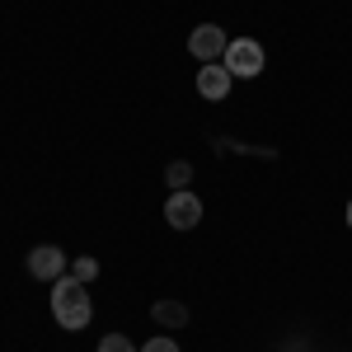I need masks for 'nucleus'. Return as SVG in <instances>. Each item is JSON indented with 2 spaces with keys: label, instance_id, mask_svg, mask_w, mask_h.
Segmentation results:
<instances>
[{
  "label": "nucleus",
  "instance_id": "8",
  "mask_svg": "<svg viewBox=\"0 0 352 352\" xmlns=\"http://www.w3.org/2000/svg\"><path fill=\"white\" fill-rule=\"evenodd\" d=\"M164 179H169V188H174V192H184V188H188V179H192V164L188 160H174L169 169H164Z\"/></svg>",
  "mask_w": 352,
  "mask_h": 352
},
{
  "label": "nucleus",
  "instance_id": "4",
  "mask_svg": "<svg viewBox=\"0 0 352 352\" xmlns=\"http://www.w3.org/2000/svg\"><path fill=\"white\" fill-rule=\"evenodd\" d=\"M164 217H169V226H174V230H192V226L202 221V197H192L188 188L174 192V197L164 202Z\"/></svg>",
  "mask_w": 352,
  "mask_h": 352
},
{
  "label": "nucleus",
  "instance_id": "6",
  "mask_svg": "<svg viewBox=\"0 0 352 352\" xmlns=\"http://www.w3.org/2000/svg\"><path fill=\"white\" fill-rule=\"evenodd\" d=\"M230 71L226 66H217V61H202V71H197V94L202 99H212V104H221L226 94H230Z\"/></svg>",
  "mask_w": 352,
  "mask_h": 352
},
{
  "label": "nucleus",
  "instance_id": "3",
  "mask_svg": "<svg viewBox=\"0 0 352 352\" xmlns=\"http://www.w3.org/2000/svg\"><path fill=\"white\" fill-rule=\"evenodd\" d=\"M226 47H230V38H226V28H217V24H197L188 33V52L197 56V61H217V56H226Z\"/></svg>",
  "mask_w": 352,
  "mask_h": 352
},
{
  "label": "nucleus",
  "instance_id": "1",
  "mask_svg": "<svg viewBox=\"0 0 352 352\" xmlns=\"http://www.w3.org/2000/svg\"><path fill=\"white\" fill-rule=\"evenodd\" d=\"M52 320L61 329H89L94 320V300H89V282L80 277H56L52 282Z\"/></svg>",
  "mask_w": 352,
  "mask_h": 352
},
{
  "label": "nucleus",
  "instance_id": "11",
  "mask_svg": "<svg viewBox=\"0 0 352 352\" xmlns=\"http://www.w3.org/2000/svg\"><path fill=\"white\" fill-rule=\"evenodd\" d=\"M141 352H179V343H174V338H164V333H155V338H151Z\"/></svg>",
  "mask_w": 352,
  "mask_h": 352
},
{
  "label": "nucleus",
  "instance_id": "7",
  "mask_svg": "<svg viewBox=\"0 0 352 352\" xmlns=\"http://www.w3.org/2000/svg\"><path fill=\"white\" fill-rule=\"evenodd\" d=\"M151 320L160 329H179V324H188V310L179 305V300H155V310H151Z\"/></svg>",
  "mask_w": 352,
  "mask_h": 352
},
{
  "label": "nucleus",
  "instance_id": "5",
  "mask_svg": "<svg viewBox=\"0 0 352 352\" xmlns=\"http://www.w3.org/2000/svg\"><path fill=\"white\" fill-rule=\"evenodd\" d=\"M28 272H33L38 282H56V277H66V254H61L56 244H38V249L28 254Z\"/></svg>",
  "mask_w": 352,
  "mask_h": 352
},
{
  "label": "nucleus",
  "instance_id": "9",
  "mask_svg": "<svg viewBox=\"0 0 352 352\" xmlns=\"http://www.w3.org/2000/svg\"><path fill=\"white\" fill-rule=\"evenodd\" d=\"M99 352H136V348H132V338H127V333H109V338L99 343Z\"/></svg>",
  "mask_w": 352,
  "mask_h": 352
},
{
  "label": "nucleus",
  "instance_id": "10",
  "mask_svg": "<svg viewBox=\"0 0 352 352\" xmlns=\"http://www.w3.org/2000/svg\"><path fill=\"white\" fill-rule=\"evenodd\" d=\"M71 277H80V282H94V277H99V263H94V258H76Z\"/></svg>",
  "mask_w": 352,
  "mask_h": 352
},
{
  "label": "nucleus",
  "instance_id": "12",
  "mask_svg": "<svg viewBox=\"0 0 352 352\" xmlns=\"http://www.w3.org/2000/svg\"><path fill=\"white\" fill-rule=\"evenodd\" d=\"M348 226H352V197H348Z\"/></svg>",
  "mask_w": 352,
  "mask_h": 352
},
{
  "label": "nucleus",
  "instance_id": "2",
  "mask_svg": "<svg viewBox=\"0 0 352 352\" xmlns=\"http://www.w3.org/2000/svg\"><path fill=\"white\" fill-rule=\"evenodd\" d=\"M221 66L230 71V76H240V80H254L258 71H263V47L254 43V38H235L226 56H221Z\"/></svg>",
  "mask_w": 352,
  "mask_h": 352
}]
</instances>
